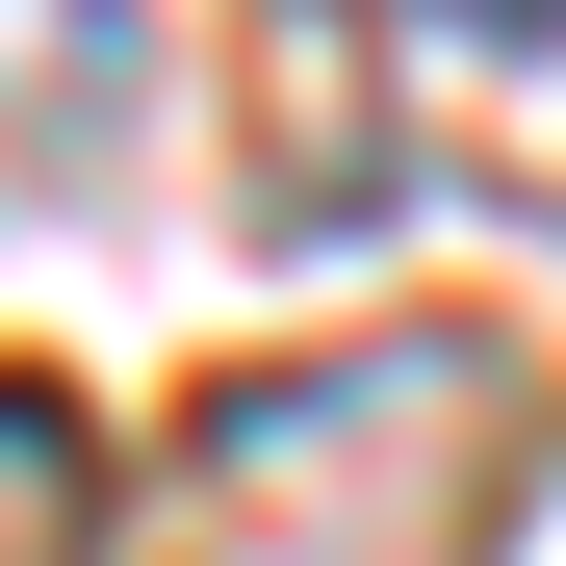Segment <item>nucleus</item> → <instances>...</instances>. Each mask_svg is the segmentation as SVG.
<instances>
[{
  "label": "nucleus",
  "instance_id": "nucleus-1",
  "mask_svg": "<svg viewBox=\"0 0 566 566\" xmlns=\"http://www.w3.org/2000/svg\"><path fill=\"white\" fill-rule=\"evenodd\" d=\"M77 541H104V438H77V387L0 360V566H77Z\"/></svg>",
  "mask_w": 566,
  "mask_h": 566
}]
</instances>
